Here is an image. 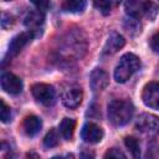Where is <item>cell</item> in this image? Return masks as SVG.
Returning a JSON list of instances; mask_svg holds the SVG:
<instances>
[{
  "mask_svg": "<svg viewBox=\"0 0 159 159\" xmlns=\"http://www.w3.org/2000/svg\"><path fill=\"white\" fill-rule=\"evenodd\" d=\"M108 118L114 125L127 124L134 113V107L129 101L124 99H113L108 103Z\"/></svg>",
  "mask_w": 159,
  "mask_h": 159,
  "instance_id": "6da1fadb",
  "label": "cell"
},
{
  "mask_svg": "<svg viewBox=\"0 0 159 159\" xmlns=\"http://www.w3.org/2000/svg\"><path fill=\"white\" fill-rule=\"evenodd\" d=\"M140 68V60L134 53H125L120 57L114 70V80L118 83L127 82Z\"/></svg>",
  "mask_w": 159,
  "mask_h": 159,
  "instance_id": "7a4b0ae2",
  "label": "cell"
},
{
  "mask_svg": "<svg viewBox=\"0 0 159 159\" xmlns=\"http://www.w3.org/2000/svg\"><path fill=\"white\" fill-rule=\"evenodd\" d=\"M124 9L130 17L135 19H140L143 16L153 19V15L150 12H153L154 15L157 14V6L150 0H125Z\"/></svg>",
  "mask_w": 159,
  "mask_h": 159,
  "instance_id": "3957f363",
  "label": "cell"
},
{
  "mask_svg": "<svg viewBox=\"0 0 159 159\" xmlns=\"http://www.w3.org/2000/svg\"><path fill=\"white\" fill-rule=\"evenodd\" d=\"M135 128L145 135H157L159 133V117L150 113H143L137 118Z\"/></svg>",
  "mask_w": 159,
  "mask_h": 159,
  "instance_id": "277c9868",
  "label": "cell"
},
{
  "mask_svg": "<svg viewBox=\"0 0 159 159\" xmlns=\"http://www.w3.org/2000/svg\"><path fill=\"white\" fill-rule=\"evenodd\" d=\"M31 92L34 98L40 102L43 106H51L55 102V89L52 86L47 84V83H36L31 87Z\"/></svg>",
  "mask_w": 159,
  "mask_h": 159,
  "instance_id": "5b68a950",
  "label": "cell"
},
{
  "mask_svg": "<svg viewBox=\"0 0 159 159\" xmlns=\"http://www.w3.org/2000/svg\"><path fill=\"white\" fill-rule=\"evenodd\" d=\"M82 98H83L82 89H81V87H78L76 84H68L61 92L62 103L67 108H71V109L77 108L81 104Z\"/></svg>",
  "mask_w": 159,
  "mask_h": 159,
  "instance_id": "8992f818",
  "label": "cell"
},
{
  "mask_svg": "<svg viewBox=\"0 0 159 159\" xmlns=\"http://www.w3.org/2000/svg\"><path fill=\"white\" fill-rule=\"evenodd\" d=\"M144 104L153 109H159V82H149L142 92Z\"/></svg>",
  "mask_w": 159,
  "mask_h": 159,
  "instance_id": "52a82bcc",
  "label": "cell"
},
{
  "mask_svg": "<svg viewBox=\"0 0 159 159\" xmlns=\"http://www.w3.org/2000/svg\"><path fill=\"white\" fill-rule=\"evenodd\" d=\"M43 22H45V16L43 12L36 10H31L27 12V15L25 16L24 24L25 26L29 29L30 32L34 34V36H37L41 34L42 27H43Z\"/></svg>",
  "mask_w": 159,
  "mask_h": 159,
  "instance_id": "ba28073f",
  "label": "cell"
},
{
  "mask_svg": "<svg viewBox=\"0 0 159 159\" xmlns=\"http://www.w3.org/2000/svg\"><path fill=\"white\" fill-rule=\"evenodd\" d=\"M32 37H35V36H34V34L30 32V31H27V32H21V34H19V35H16V36L11 40V42L9 43V48H7L5 60H10V58L15 57V56L24 48V46H25L29 41H31Z\"/></svg>",
  "mask_w": 159,
  "mask_h": 159,
  "instance_id": "9c48e42d",
  "label": "cell"
},
{
  "mask_svg": "<svg viewBox=\"0 0 159 159\" xmlns=\"http://www.w3.org/2000/svg\"><path fill=\"white\" fill-rule=\"evenodd\" d=\"M1 88L9 94H19L22 91V81L14 73L5 72L1 75Z\"/></svg>",
  "mask_w": 159,
  "mask_h": 159,
  "instance_id": "30bf717a",
  "label": "cell"
},
{
  "mask_svg": "<svg viewBox=\"0 0 159 159\" xmlns=\"http://www.w3.org/2000/svg\"><path fill=\"white\" fill-rule=\"evenodd\" d=\"M81 137L86 143L89 144H96L98 142L102 140L103 138V130L99 125H97L96 123L88 122L83 125L82 130H81Z\"/></svg>",
  "mask_w": 159,
  "mask_h": 159,
  "instance_id": "8fae6325",
  "label": "cell"
},
{
  "mask_svg": "<svg viewBox=\"0 0 159 159\" xmlns=\"http://www.w3.org/2000/svg\"><path fill=\"white\" fill-rule=\"evenodd\" d=\"M108 82H109V77L107 75V72L102 68H96L91 72V76H89V84H91V88L97 92V91H102L107 86H108Z\"/></svg>",
  "mask_w": 159,
  "mask_h": 159,
  "instance_id": "7c38bea8",
  "label": "cell"
},
{
  "mask_svg": "<svg viewBox=\"0 0 159 159\" xmlns=\"http://www.w3.org/2000/svg\"><path fill=\"white\" fill-rule=\"evenodd\" d=\"M125 43V40L124 37L120 35V34H117V32H113L109 35V37L107 39L106 43H104V47H103V53L104 55H113L116 53L117 51H119Z\"/></svg>",
  "mask_w": 159,
  "mask_h": 159,
  "instance_id": "4fadbf2b",
  "label": "cell"
},
{
  "mask_svg": "<svg viewBox=\"0 0 159 159\" xmlns=\"http://www.w3.org/2000/svg\"><path fill=\"white\" fill-rule=\"evenodd\" d=\"M22 127H24V130H25V133L27 135L34 137L40 132V129L42 127V122H41V119L39 117H36L34 114H30L24 119Z\"/></svg>",
  "mask_w": 159,
  "mask_h": 159,
  "instance_id": "5bb4252c",
  "label": "cell"
},
{
  "mask_svg": "<svg viewBox=\"0 0 159 159\" xmlns=\"http://www.w3.org/2000/svg\"><path fill=\"white\" fill-rule=\"evenodd\" d=\"M86 7V0H65L62 4V10L65 12L77 14L82 12Z\"/></svg>",
  "mask_w": 159,
  "mask_h": 159,
  "instance_id": "9a60e30c",
  "label": "cell"
},
{
  "mask_svg": "<svg viewBox=\"0 0 159 159\" xmlns=\"http://www.w3.org/2000/svg\"><path fill=\"white\" fill-rule=\"evenodd\" d=\"M75 127H76V122L72 118H63L62 122L60 123V133L63 137V139L70 140L73 135L75 132Z\"/></svg>",
  "mask_w": 159,
  "mask_h": 159,
  "instance_id": "2e32d148",
  "label": "cell"
},
{
  "mask_svg": "<svg viewBox=\"0 0 159 159\" xmlns=\"http://www.w3.org/2000/svg\"><path fill=\"white\" fill-rule=\"evenodd\" d=\"M96 9H98L103 15H108L114 7L120 4V0H93Z\"/></svg>",
  "mask_w": 159,
  "mask_h": 159,
  "instance_id": "e0dca14e",
  "label": "cell"
},
{
  "mask_svg": "<svg viewBox=\"0 0 159 159\" xmlns=\"http://www.w3.org/2000/svg\"><path fill=\"white\" fill-rule=\"evenodd\" d=\"M124 144L128 148V150L130 152V154L134 158H139L140 155V147H139V142L137 138L134 137H125L124 138Z\"/></svg>",
  "mask_w": 159,
  "mask_h": 159,
  "instance_id": "ac0fdd59",
  "label": "cell"
},
{
  "mask_svg": "<svg viewBox=\"0 0 159 159\" xmlns=\"http://www.w3.org/2000/svg\"><path fill=\"white\" fill-rule=\"evenodd\" d=\"M58 142H60V135H58V132L56 129H50V132L43 138V144L47 148L56 147L58 144Z\"/></svg>",
  "mask_w": 159,
  "mask_h": 159,
  "instance_id": "d6986e66",
  "label": "cell"
},
{
  "mask_svg": "<svg viewBox=\"0 0 159 159\" xmlns=\"http://www.w3.org/2000/svg\"><path fill=\"white\" fill-rule=\"evenodd\" d=\"M125 29H127L129 32H132V34L139 32V31H140V24H139L138 19L129 16V19L125 21Z\"/></svg>",
  "mask_w": 159,
  "mask_h": 159,
  "instance_id": "ffe728a7",
  "label": "cell"
},
{
  "mask_svg": "<svg viewBox=\"0 0 159 159\" xmlns=\"http://www.w3.org/2000/svg\"><path fill=\"white\" fill-rule=\"evenodd\" d=\"M0 117H1V120L4 123H7L11 119V109L2 99H1V113H0Z\"/></svg>",
  "mask_w": 159,
  "mask_h": 159,
  "instance_id": "44dd1931",
  "label": "cell"
},
{
  "mask_svg": "<svg viewBox=\"0 0 159 159\" xmlns=\"http://www.w3.org/2000/svg\"><path fill=\"white\" fill-rule=\"evenodd\" d=\"M32 5L41 12H45L50 7V0H30Z\"/></svg>",
  "mask_w": 159,
  "mask_h": 159,
  "instance_id": "7402d4cb",
  "label": "cell"
},
{
  "mask_svg": "<svg viewBox=\"0 0 159 159\" xmlns=\"http://www.w3.org/2000/svg\"><path fill=\"white\" fill-rule=\"evenodd\" d=\"M104 158H125V154L122 152V150H119V149H117V148H112V149H109L106 154H104Z\"/></svg>",
  "mask_w": 159,
  "mask_h": 159,
  "instance_id": "603a6c76",
  "label": "cell"
},
{
  "mask_svg": "<svg viewBox=\"0 0 159 159\" xmlns=\"http://www.w3.org/2000/svg\"><path fill=\"white\" fill-rule=\"evenodd\" d=\"M150 47L155 53H159V32L150 39Z\"/></svg>",
  "mask_w": 159,
  "mask_h": 159,
  "instance_id": "cb8c5ba5",
  "label": "cell"
},
{
  "mask_svg": "<svg viewBox=\"0 0 159 159\" xmlns=\"http://www.w3.org/2000/svg\"><path fill=\"white\" fill-rule=\"evenodd\" d=\"M6 22H9L10 25L12 24V17L10 16V15H7V14H2V19H1V26L5 29V26H6Z\"/></svg>",
  "mask_w": 159,
  "mask_h": 159,
  "instance_id": "d4e9b609",
  "label": "cell"
},
{
  "mask_svg": "<svg viewBox=\"0 0 159 159\" xmlns=\"http://www.w3.org/2000/svg\"><path fill=\"white\" fill-rule=\"evenodd\" d=\"M4 1H10V0H4Z\"/></svg>",
  "mask_w": 159,
  "mask_h": 159,
  "instance_id": "484cf974",
  "label": "cell"
}]
</instances>
